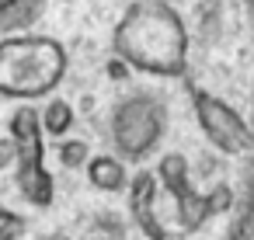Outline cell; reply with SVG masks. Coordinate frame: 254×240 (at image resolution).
Here are the masks:
<instances>
[{
  "label": "cell",
  "mask_w": 254,
  "mask_h": 240,
  "mask_svg": "<svg viewBox=\"0 0 254 240\" xmlns=\"http://www.w3.org/2000/svg\"><path fill=\"white\" fill-rule=\"evenodd\" d=\"M11 164H18V146H14V139L7 136V139H0V171H7Z\"/></svg>",
  "instance_id": "14"
},
{
  "label": "cell",
  "mask_w": 254,
  "mask_h": 240,
  "mask_svg": "<svg viewBox=\"0 0 254 240\" xmlns=\"http://www.w3.org/2000/svg\"><path fill=\"white\" fill-rule=\"evenodd\" d=\"M66 77V49L46 35L0 39V94L35 101L53 94Z\"/></svg>",
  "instance_id": "2"
},
{
  "label": "cell",
  "mask_w": 254,
  "mask_h": 240,
  "mask_svg": "<svg viewBox=\"0 0 254 240\" xmlns=\"http://www.w3.org/2000/svg\"><path fill=\"white\" fill-rule=\"evenodd\" d=\"M39 119H42V132H46V136L63 139V136L73 129V105L63 101V98H53V101L39 112Z\"/></svg>",
  "instance_id": "10"
},
{
  "label": "cell",
  "mask_w": 254,
  "mask_h": 240,
  "mask_svg": "<svg viewBox=\"0 0 254 240\" xmlns=\"http://www.w3.org/2000/svg\"><path fill=\"white\" fill-rule=\"evenodd\" d=\"M191 112L198 119V129L205 132V139L226 153V157H237L251 146V125L240 119L237 108H230L223 98L209 94V91H191Z\"/></svg>",
  "instance_id": "6"
},
{
  "label": "cell",
  "mask_w": 254,
  "mask_h": 240,
  "mask_svg": "<svg viewBox=\"0 0 254 240\" xmlns=\"http://www.w3.org/2000/svg\"><path fill=\"white\" fill-rule=\"evenodd\" d=\"M167 136V105L153 91H139L122 98L112 108V146L115 157L139 164L146 160Z\"/></svg>",
  "instance_id": "4"
},
{
  "label": "cell",
  "mask_w": 254,
  "mask_h": 240,
  "mask_svg": "<svg viewBox=\"0 0 254 240\" xmlns=\"http://www.w3.org/2000/svg\"><path fill=\"white\" fill-rule=\"evenodd\" d=\"M112 46L132 70L153 77H181L188 70V28L160 0L132 4L115 25Z\"/></svg>",
  "instance_id": "1"
},
{
  "label": "cell",
  "mask_w": 254,
  "mask_h": 240,
  "mask_svg": "<svg viewBox=\"0 0 254 240\" xmlns=\"http://www.w3.org/2000/svg\"><path fill=\"white\" fill-rule=\"evenodd\" d=\"M129 212H132V223L139 226V233L146 240H181L171 230L164 209L157 205V174L139 171L129 181Z\"/></svg>",
  "instance_id": "7"
},
{
  "label": "cell",
  "mask_w": 254,
  "mask_h": 240,
  "mask_svg": "<svg viewBox=\"0 0 254 240\" xmlns=\"http://www.w3.org/2000/svg\"><path fill=\"white\" fill-rule=\"evenodd\" d=\"M153 174H157V184H160V188L167 191V198L174 202V216H171V219L178 223V233H181V237L202 230L212 216H219V212H226V209L233 205V191H230L226 184H216L212 191L198 195V191L191 188L188 157L178 153V150L164 153Z\"/></svg>",
  "instance_id": "3"
},
{
  "label": "cell",
  "mask_w": 254,
  "mask_h": 240,
  "mask_svg": "<svg viewBox=\"0 0 254 240\" xmlns=\"http://www.w3.org/2000/svg\"><path fill=\"white\" fill-rule=\"evenodd\" d=\"M42 119L32 105L11 115V139L18 146V191L35 209H49L56 202V181L42 167Z\"/></svg>",
  "instance_id": "5"
},
{
  "label": "cell",
  "mask_w": 254,
  "mask_h": 240,
  "mask_svg": "<svg viewBox=\"0 0 254 240\" xmlns=\"http://www.w3.org/2000/svg\"><path fill=\"white\" fill-rule=\"evenodd\" d=\"M87 240H126V226H122L115 216H98V219L91 223Z\"/></svg>",
  "instance_id": "12"
},
{
  "label": "cell",
  "mask_w": 254,
  "mask_h": 240,
  "mask_svg": "<svg viewBox=\"0 0 254 240\" xmlns=\"http://www.w3.org/2000/svg\"><path fill=\"white\" fill-rule=\"evenodd\" d=\"M46 14V0H0V39L28 32Z\"/></svg>",
  "instance_id": "9"
},
{
  "label": "cell",
  "mask_w": 254,
  "mask_h": 240,
  "mask_svg": "<svg viewBox=\"0 0 254 240\" xmlns=\"http://www.w3.org/2000/svg\"><path fill=\"white\" fill-rule=\"evenodd\" d=\"M56 160H60L66 171H80V167H87V160H91V146H87L84 139H63V143L56 146Z\"/></svg>",
  "instance_id": "11"
},
{
  "label": "cell",
  "mask_w": 254,
  "mask_h": 240,
  "mask_svg": "<svg viewBox=\"0 0 254 240\" xmlns=\"http://www.w3.org/2000/svg\"><path fill=\"white\" fill-rule=\"evenodd\" d=\"M84 174H87L91 188L108 191V195H115V191H122V188L129 184L126 160H122V157H115V153H98V157H91V160H87V167H84Z\"/></svg>",
  "instance_id": "8"
},
{
  "label": "cell",
  "mask_w": 254,
  "mask_h": 240,
  "mask_svg": "<svg viewBox=\"0 0 254 240\" xmlns=\"http://www.w3.org/2000/svg\"><path fill=\"white\" fill-rule=\"evenodd\" d=\"M49 240H66V237H49Z\"/></svg>",
  "instance_id": "16"
},
{
  "label": "cell",
  "mask_w": 254,
  "mask_h": 240,
  "mask_svg": "<svg viewBox=\"0 0 254 240\" xmlns=\"http://www.w3.org/2000/svg\"><path fill=\"white\" fill-rule=\"evenodd\" d=\"M25 233V216L14 209H0V240H21Z\"/></svg>",
  "instance_id": "13"
},
{
  "label": "cell",
  "mask_w": 254,
  "mask_h": 240,
  "mask_svg": "<svg viewBox=\"0 0 254 240\" xmlns=\"http://www.w3.org/2000/svg\"><path fill=\"white\" fill-rule=\"evenodd\" d=\"M129 73H132V66H129V63H126L122 56H115V60H108V77H112V80H126Z\"/></svg>",
  "instance_id": "15"
}]
</instances>
